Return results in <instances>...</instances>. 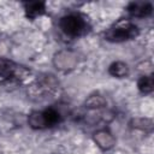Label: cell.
Returning <instances> with one entry per match:
<instances>
[{
	"mask_svg": "<svg viewBox=\"0 0 154 154\" xmlns=\"http://www.w3.org/2000/svg\"><path fill=\"white\" fill-rule=\"evenodd\" d=\"M59 89V81L51 73L37 76L26 88L28 96L34 101H45L53 97Z\"/></svg>",
	"mask_w": 154,
	"mask_h": 154,
	"instance_id": "3",
	"label": "cell"
},
{
	"mask_svg": "<svg viewBox=\"0 0 154 154\" xmlns=\"http://www.w3.org/2000/svg\"><path fill=\"white\" fill-rule=\"evenodd\" d=\"M63 122V116L55 107L32 111L28 116V125L34 130H46L58 126Z\"/></svg>",
	"mask_w": 154,
	"mask_h": 154,
	"instance_id": "5",
	"label": "cell"
},
{
	"mask_svg": "<svg viewBox=\"0 0 154 154\" xmlns=\"http://www.w3.org/2000/svg\"><path fill=\"white\" fill-rule=\"evenodd\" d=\"M24 14L29 20H35L38 17L46 13V2L45 1H24L22 2Z\"/></svg>",
	"mask_w": 154,
	"mask_h": 154,
	"instance_id": "9",
	"label": "cell"
},
{
	"mask_svg": "<svg viewBox=\"0 0 154 154\" xmlns=\"http://www.w3.org/2000/svg\"><path fill=\"white\" fill-rule=\"evenodd\" d=\"M58 26L64 36L69 38H79L85 36L90 29V22L88 17L81 12H70L59 18Z\"/></svg>",
	"mask_w": 154,
	"mask_h": 154,
	"instance_id": "1",
	"label": "cell"
},
{
	"mask_svg": "<svg viewBox=\"0 0 154 154\" xmlns=\"http://www.w3.org/2000/svg\"><path fill=\"white\" fill-rule=\"evenodd\" d=\"M106 105H107L106 99L99 94L90 95L84 102V106L88 111H100L101 108L106 107Z\"/></svg>",
	"mask_w": 154,
	"mask_h": 154,
	"instance_id": "12",
	"label": "cell"
},
{
	"mask_svg": "<svg viewBox=\"0 0 154 154\" xmlns=\"http://www.w3.org/2000/svg\"><path fill=\"white\" fill-rule=\"evenodd\" d=\"M107 72L109 76L122 79V78H126L130 75V67L126 63H124L122 60H116L109 64Z\"/></svg>",
	"mask_w": 154,
	"mask_h": 154,
	"instance_id": "10",
	"label": "cell"
},
{
	"mask_svg": "<svg viewBox=\"0 0 154 154\" xmlns=\"http://www.w3.org/2000/svg\"><path fill=\"white\" fill-rule=\"evenodd\" d=\"M125 11L131 18H148L153 13V4L150 1H131L126 5Z\"/></svg>",
	"mask_w": 154,
	"mask_h": 154,
	"instance_id": "7",
	"label": "cell"
},
{
	"mask_svg": "<svg viewBox=\"0 0 154 154\" xmlns=\"http://www.w3.org/2000/svg\"><path fill=\"white\" fill-rule=\"evenodd\" d=\"M53 64L58 70L70 71L78 65V55L73 51H60L53 58Z\"/></svg>",
	"mask_w": 154,
	"mask_h": 154,
	"instance_id": "6",
	"label": "cell"
},
{
	"mask_svg": "<svg viewBox=\"0 0 154 154\" xmlns=\"http://www.w3.org/2000/svg\"><path fill=\"white\" fill-rule=\"evenodd\" d=\"M95 144L102 150H109L116 146V137L108 129H99L93 134Z\"/></svg>",
	"mask_w": 154,
	"mask_h": 154,
	"instance_id": "8",
	"label": "cell"
},
{
	"mask_svg": "<svg viewBox=\"0 0 154 154\" xmlns=\"http://www.w3.org/2000/svg\"><path fill=\"white\" fill-rule=\"evenodd\" d=\"M131 126L142 131H148L150 132L153 129V122L148 118H136L131 122Z\"/></svg>",
	"mask_w": 154,
	"mask_h": 154,
	"instance_id": "13",
	"label": "cell"
},
{
	"mask_svg": "<svg viewBox=\"0 0 154 154\" xmlns=\"http://www.w3.org/2000/svg\"><path fill=\"white\" fill-rule=\"evenodd\" d=\"M137 89L142 95H149L154 90L153 75H142L137 79Z\"/></svg>",
	"mask_w": 154,
	"mask_h": 154,
	"instance_id": "11",
	"label": "cell"
},
{
	"mask_svg": "<svg viewBox=\"0 0 154 154\" xmlns=\"http://www.w3.org/2000/svg\"><path fill=\"white\" fill-rule=\"evenodd\" d=\"M140 28L130 19H118L103 31V40L111 43H123L137 38Z\"/></svg>",
	"mask_w": 154,
	"mask_h": 154,
	"instance_id": "4",
	"label": "cell"
},
{
	"mask_svg": "<svg viewBox=\"0 0 154 154\" xmlns=\"http://www.w3.org/2000/svg\"><path fill=\"white\" fill-rule=\"evenodd\" d=\"M30 76V70L7 58H0V84L7 89L20 85Z\"/></svg>",
	"mask_w": 154,
	"mask_h": 154,
	"instance_id": "2",
	"label": "cell"
}]
</instances>
